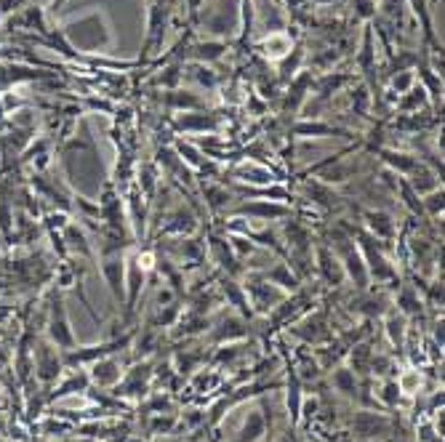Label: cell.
<instances>
[{
	"mask_svg": "<svg viewBox=\"0 0 445 442\" xmlns=\"http://www.w3.org/2000/svg\"><path fill=\"white\" fill-rule=\"evenodd\" d=\"M235 213H240V216H256V219H283L288 216V208L285 205H278L275 200H253V202H245L240 205Z\"/></svg>",
	"mask_w": 445,
	"mask_h": 442,
	"instance_id": "8",
	"label": "cell"
},
{
	"mask_svg": "<svg viewBox=\"0 0 445 442\" xmlns=\"http://www.w3.org/2000/svg\"><path fill=\"white\" fill-rule=\"evenodd\" d=\"M344 275L349 277V280H355V285L363 291V288H368V280H371V275H368V266H365L363 256H360V251L358 248H346L344 251Z\"/></svg>",
	"mask_w": 445,
	"mask_h": 442,
	"instance_id": "9",
	"label": "cell"
},
{
	"mask_svg": "<svg viewBox=\"0 0 445 442\" xmlns=\"http://www.w3.org/2000/svg\"><path fill=\"white\" fill-rule=\"evenodd\" d=\"M426 205L432 208V213H440V211H443V189H440V192L435 189V195L426 198Z\"/></svg>",
	"mask_w": 445,
	"mask_h": 442,
	"instance_id": "23",
	"label": "cell"
},
{
	"mask_svg": "<svg viewBox=\"0 0 445 442\" xmlns=\"http://www.w3.org/2000/svg\"><path fill=\"white\" fill-rule=\"evenodd\" d=\"M144 277H147V269L142 266L139 262V253H131L128 256V264H125V302H128V312L136 306L139 302V293H142V285H144Z\"/></svg>",
	"mask_w": 445,
	"mask_h": 442,
	"instance_id": "6",
	"label": "cell"
},
{
	"mask_svg": "<svg viewBox=\"0 0 445 442\" xmlns=\"http://www.w3.org/2000/svg\"><path fill=\"white\" fill-rule=\"evenodd\" d=\"M56 394L54 397H64V394H72V392H88V376H78V373H72L70 379L64 383H59L56 389H54Z\"/></svg>",
	"mask_w": 445,
	"mask_h": 442,
	"instance_id": "17",
	"label": "cell"
},
{
	"mask_svg": "<svg viewBox=\"0 0 445 442\" xmlns=\"http://www.w3.org/2000/svg\"><path fill=\"white\" fill-rule=\"evenodd\" d=\"M368 224H371V229L379 235V238H389L392 235V221H389V216H384V213H368Z\"/></svg>",
	"mask_w": 445,
	"mask_h": 442,
	"instance_id": "19",
	"label": "cell"
},
{
	"mask_svg": "<svg viewBox=\"0 0 445 442\" xmlns=\"http://www.w3.org/2000/svg\"><path fill=\"white\" fill-rule=\"evenodd\" d=\"M288 416H291V423H299V416H302V381L293 368L288 370Z\"/></svg>",
	"mask_w": 445,
	"mask_h": 442,
	"instance_id": "11",
	"label": "cell"
},
{
	"mask_svg": "<svg viewBox=\"0 0 445 442\" xmlns=\"http://www.w3.org/2000/svg\"><path fill=\"white\" fill-rule=\"evenodd\" d=\"M386 336H389V341L395 344V346H403V341H405V317L403 315L392 312V315L386 317Z\"/></svg>",
	"mask_w": 445,
	"mask_h": 442,
	"instance_id": "16",
	"label": "cell"
},
{
	"mask_svg": "<svg viewBox=\"0 0 445 442\" xmlns=\"http://www.w3.org/2000/svg\"><path fill=\"white\" fill-rule=\"evenodd\" d=\"M101 275L110 285L115 302H125V256L121 251H104L101 253Z\"/></svg>",
	"mask_w": 445,
	"mask_h": 442,
	"instance_id": "2",
	"label": "cell"
},
{
	"mask_svg": "<svg viewBox=\"0 0 445 442\" xmlns=\"http://www.w3.org/2000/svg\"><path fill=\"white\" fill-rule=\"evenodd\" d=\"M61 357L56 355L54 344H45L41 341L38 349H35V373L43 383H54L59 379V370H61Z\"/></svg>",
	"mask_w": 445,
	"mask_h": 442,
	"instance_id": "4",
	"label": "cell"
},
{
	"mask_svg": "<svg viewBox=\"0 0 445 442\" xmlns=\"http://www.w3.org/2000/svg\"><path fill=\"white\" fill-rule=\"evenodd\" d=\"M384 160L392 162L397 171H403V173H411L413 168H416V160H411L408 155H395V152H384Z\"/></svg>",
	"mask_w": 445,
	"mask_h": 442,
	"instance_id": "21",
	"label": "cell"
},
{
	"mask_svg": "<svg viewBox=\"0 0 445 442\" xmlns=\"http://www.w3.org/2000/svg\"><path fill=\"white\" fill-rule=\"evenodd\" d=\"M222 54V45H216V43H208V45H198V56L200 59H216Z\"/></svg>",
	"mask_w": 445,
	"mask_h": 442,
	"instance_id": "22",
	"label": "cell"
},
{
	"mask_svg": "<svg viewBox=\"0 0 445 442\" xmlns=\"http://www.w3.org/2000/svg\"><path fill=\"white\" fill-rule=\"evenodd\" d=\"M262 277L267 282H272V285H280L283 291H296V288H299V277L291 272V266H288V264H278L275 269L264 272Z\"/></svg>",
	"mask_w": 445,
	"mask_h": 442,
	"instance_id": "13",
	"label": "cell"
},
{
	"mask_svg": "<svg viewBox=\"0 0 445 442\" xmlns=\"http://www.w3.org/2000/svg\"><path fill=\"white\" fill-rule=\"evenodd\" d=\"M352 429H355V434L363 437V440H379V437H386V434L392 432V419L384 416V413L360 410V413H355Z\"/></svg>",
	"mask_w": 445,
	"mask_h": 442,
	"instance_id": "3",
	"label": "cell"
},
{
	"mask_svg": "<svg viewBox=\"0 0 445 442\" xmlns=\"http://www.w3.org/2000/svg\"><path fill=\"white\" fill-rule=\"evenodd\" d=\"M318 262H320V275H323V277L331 282V285H339V282L346 277L342 262H339L336 256H331V251L320 248V251H318Z\"/></svg>",
	"mask_w": 445,
	"mask_h": 442,
	"instance_id": "10",
	"label": "cell"
},
{
	"mask_svg": "<svg viewBox=\"0 0 445 442\" xmlns=\"http://www.w3.org/2000/svg\"><path fill=\"white\" fill-rule=\"evenodd\" d=\"M123 379V365L115 355H107V357H99V360L91 365V373H88V381H94L96 386H118Z\"/></svg>",
	"mask_w": 445,
	"mask_h": 442,
	"instance_id": "5",
	"label": "cell"
},
{
	"mask_svg": "<svg viewBox=\"0 0 445 442\" xmlns=\"http://www.w3.org/2000/svg\"><path fill=\"white\" fill-rule=\"evenodd\" d=\"M291 51V41L285 38V35H269L267 41H264V54L269 56V59H283L285 54Z\"/></svg>",
	"mask_w": 445,
	"mask_h": 442,
	"instance_id": "15",
	"label": "cell"
},
{
	"mask_svg": "<svg viewBox=\"0 0 445 442\" xmlns=\"http://www.w3.org/2000/svg\"><path fill=\"white\" fill-rule=\"evenodd\" d=\"M331 383H333L336 392H342L346 397L358 394V379H355V370H349V368H336L333 376H331Z\"/></svg>",
	"mask_w": 445,
	"mask_h": 442,
	"instance_id": "14",
	"label": "cell"
},
{
	"mask_svg": "<svg viewBox=\"0 0 445 442\" xmlns=\"http://www.w3.org/2000/svg\"><path fill=\"white\" fill-rule=\"evenodd\" d=\"M397 386H400L403 394H416L419 386H422V373L419 370H405L403 376L397 379Z\"/></svg>",
	"mask_w": 445,
	"mask_h": 442,
	"instance_id": "18",
	"label": "cell"
},
{
	"mask_svg": "<svg viewBox=\"0 0 445 442\" xmlns=\"http://www.w3.org/2000/svg\"><path fill=\"white\" fill-rule=\"evenodd\" d=\"M267 432V419L262 413L251 410V416L245 419V423L240 426V434H238V442H259Z\"/></svg>",
	"mask_w": 445,
	"mask_h": 442,
	"instance_id": "12",
	"label": "cell"
},
{
	"mask_svg": "<svg viewBox=\"0 0 445 442\" xmlns=\"http://www.w3.org/2000/svg\"><path fill=\"white\" fill-rule=\"evenodd\" d=\"M382 402H384L386 408H395L397 402H400V397H403V392H400V386H397V381H384V386H382Z\"/></svg>",
	"mask_w": 445,
	"mask_h": 442,
	"instance_id": "20",
	"label": "cell"
},
{
	"mask_svg": "<svg viewBox=\"0 0 445 442\" xmlns=\"http://www.w3.org/2000/svg\"><path fill=\"white\" fill-rule=\"evenodd\" d=\"M48 336H51V344L61 346L64 352L75 346V336H72V328H70V320H67V309H64V302H61L59 293L51 302V312H48Z\"/></svg>",
	"mask_w": 445,
	"mask_h": 442,
	"instance_id": "1",
	"label": "cell"
},
{
	"mask_svg": "<svg viewBox=\"0 0 445 442\" xmlns=\"http://www.w3.org/2000/svg\"><path fill=\"white\" fill-rule=\"evenodd\" d=\"M360 240H363V253L365 259H368V275L371 277H376L379 282H386L395 277V269H392V264H386V259L373 248V240L368 238V235H360Z\"/></svg>",
	"mask_w": 445,
	"mask_h": 442,
	"instance_id": "7",
	"label": "cell"
}]
</instances>
